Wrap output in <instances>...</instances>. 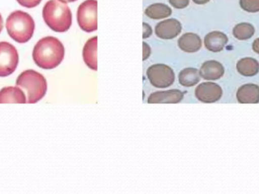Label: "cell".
<instances>
[{
    "mask_svg": "<svg viewBox=\"0 0 259 194\" xmlns=\"http://www.w3.org/2000/svg\"><path fill=\"white\" fill-rule=\"evenodd\" d=\"M65 57V47L54 36H46L39 40L33 50V59L39 68L53 69L59 66Z\"/></svg>",
    "mask_w": 259,
    "mask_h": 194,
    "instance_id": "1",
    "label": "cell"
},
{
    "mask_svg": "<svg viewBox=\"0 0 259 194\" xmlns=\"http://www.w3.org/2000/svg\"><path fill=\"white\" fill-rule=\"evenodd\" d=\"M46 24L56 32L67 31L72 24V13L69 6L60 0H49L42 9Z\"/></svg>",
    "mask_w": 259,
    "mask_h": 194,
    "instance_id": "2",
    "label": "cell"
},
{
    "mask_svg": "<svg viewBox=\"0 0 259 194\" xmlns=\"http://www.w3.org/2000/svg\"><path fill=\"white\" fill-rule=\"evenodd\" d=\"M6 26L9 36L20 44L30 41L35 29L31 15L21 10L12 12L6 20Z\"/></svg>",
    "mask_w": 259,
    "mask_h": 194,
    "instance_id": "3",
    "label": "cell"
},
{
    "mask_svg": "<svg viewBox=\"0 0 259 194\" xmlns=\"http://www.w3.org/2000/svg\"><path fill=\"white\" fill-rule=\"evenodd\" d=\"M17 86L25 90L28 103H36L42 99L47 91L45 77L37 71L27 70L18 76Z\"/></svg>",
    "mask_w": 259,
    "mask_h": 194,
    "instance_id": "4",
    "label": "cell"
},
{
    "mask_svg": "<svg viewBox=\"0 0 259 194\" xmlns=\"http://www.w3.org/2000/svg\"><path fill=\"white\" fill-rule=\"evenodd\" d=\"M97 0H85L77 9V20L83 31L91 33L97 30Z\"/></svg>",
    "mask_w": 259,
    "mask_h": 194,
    "instance_id": "5",
    "label": "cell"
},
{
    "mask_svg": "<svg viewBox=\"0 0 259 194\" xmlns=\"http://www.w3.org/2000/svg\"><path fill=\"white\" fill-rule=\"evenodd\" d=\"M146 75L152 86L156 88H167L171 86L175 81L173 69L164 64H155L151 65Z\"/></svg>",
    "mask_w": 259,
    "mask_h": 194,
    "instance_id": "6",
    "label": "cell"
},
{
    "mask_svg": "<svg viewBox=\"0 0 259 194\" xmlns=\"http://www.w3.org/2000/svg\"><path fill=\"white\" fill-rule=\"evenodd\" d=\"M16 48L8 42H0V77L12 74L18 65Z\"/></svg>",
    "mask_w": 259,
    "mask_h": 194,
    "instance_id": "7",
    "label": "cell"
},
{
    "mask_svg": "<svg viewBox=\"0 0 259 194\" xmlns=\"http://www.w3.org/2000/svg\"><path fill=\"white\" fill-rule=\"evenodd\" d=\"M223 91L219 85L212 82H205L198 85L195 90L196 99L204 103L218 102L222 97Z\"/></svg>",
    "mask_w": 259,
    "mask_h": 194,
    "instance_id": "8",
    "label": "cell"
},
{
    "mask_svg": "<svg viewBox=\"0 0 259 194\" xmlns=\"http://www.w3.org/2000/svg\"><path fill=\"white\" fill-rule=\"evenodd\" d=\"M182 31L181 23L176 18H167L160 21L155 27V33L160 39L171 40Z\"/></svg>",
    "mask_w": 259,
    "mask_h": 194,
    "instance_id": "9",
    "label": "cell"
},
{
    "mask_svg": "<svg viewBox=\"0 0 259 194\" xmlns=\"http://www.w3.org/2000/svg\"><path fill=\"white\" fill-rule=\"evenodd\" d=\"M184 94L180 90H169L166 91H157L152 93L148 97L149 104L179 103L184 99Z\"/></svg>",
    "mask_w": 259,
    "mask_h": 194,
    "instance_id": "10",
    "label": "cell"
},
{
    "mask_svg": "<svg viewBox=\"0 0 259 194\" xmlns=\"http://www.w3.org/2000/svg\"><path fill=\"white\" fill-rule=\"evenodd\" d=\"M199 74L204 80H219L225 74V68L223 65L218 61H206L201 66Z\"/></svg>",
    "mask_w": 259,
    "mask_h": 194,
    "instance_id": "11",
    "label": "cell"
},
{
    "mask_svg": "<svg viewBox=\"0 0 259 194\" xmlns=\"http://www.w3.org/2000/svg\"><path fill=\"white\" fill-rule=\"evenodd\" d=\"M228 43V37L223 32L214 31L210 32L204 39V44L205 48L208 51L212 53H219L226 47Z\"/></svg>",
    "mask_w": 259,
    "mask_h": 194,
    "instance_id": "12",
    "label": "cell"
},
{
    "mask_svg": "<svg viewBox=\"0 0 259 194\" xmlns=\"http://www.w3.org/2000/svg\"><path fill=\"white\" fill-rule=\"evenodd\" d=\"M178 44L182 51L187 53H194L202 48V42L199 35L188 32L179 38Z\"/></svg>",
    "mask_w": 259,
    "mask_h": 194,
    "instance_id": "13",
    "label": "cell"
},
{
    "mask_svg": "<svg viewBox=\"0 0 259 194\" xmlns=\"http://www.w3.org/2000/svg\"><path fill=\"white\" fill-rule=\"evenodd\" d=\"M237 99L240 103H258L259 87L253 84L243 85L237 91Z\"/></svg>",
    "mask_w": 259,
    "mask_h": 194,
    "instance_id": "14",
    "label": "cell"
},
{
    "mask_svg": "<svg viewBox=\"0 0 259 194\" xmlns=\"http://www.w3.org/2000/svg\"><path fill=\"white\" fill-rule=\"evenodd\" d=\"M83 59L87 66L97 71V36L87 41L83 49Z\"/></svg>",
    "mask_w": 259,
    "mask_h": 194,
    "instance_id": "15",
    "label": "cell"
},
{
    "mask_svg": "<svg viewBox=\"0 0 259 194\" xmlns=\"http://www.w3.org/2000/svg\"><path fill=\"white\" fill-rule=\"evenodd\" d=\"M25 95L18 87H7L0 91V103H26Z\"/></svg>",
    "mask_w": 259,
    "mask_h": 194,
    "instance_id": "16",
    "label": "cell"
},
{
    "mask_svg": "<svg viewBox=\"0 0 259 194\" xmlns=\"http://www.w3.org/2000/svg\"><path fill=\"white\" fill-rule=\"evenodd\" d=\"M171 14L172 9L164 3H153L145 9V15L151 19H163L168 18Z\"/></svg>",
    "mask_w": 259,
    "mask_h": 194,
    "instance_id": "17",
    "label": "cell"
},
{
    "mask_svg": "<svg viewBox=\"0 0 259 194\" xmlns=\"http://www.w3.org/2000/svg\"><path fill=\"white\" fill-rule=\"evenodd\" d=\"M237 69L240 74L245 77H252L258 73L259 63L253 58H243L237 62Z\"/></svg>",
    "mask_w": 259,
    "mask_h": 194,
    "instance_id": "18",
    "label": "cell"
},
{
    "mask_svg": "<svg viewBox=\"0 0 259 194\" xmlns=\"http://www.w3.org/2000/svg\"><path fill=\"white\" fill-rule=\"evenodd\" d=\"M180 85L186 88L195 86L200 82L199 71L195 68H186L178 75Z\"/></svg>",
    "mask_w": 259,
    "mask_h": 194,
    "instance_id": "19",
    "label": "cell"
},
{
    "mask_svg": "<svg viewBox=\"0 0 259 194\" xmlns=\"http://www.w3.org/2000/svg\"><path fill=\"white\" fill-rule=\"evenodd\" d=\"M255 29L250 23L242 22L236 24L233 29L234 37L239 41H246L250 39L255 34Z\"/></svg>",
    "mask_w": 259,
    "mask_h": 194,
    "instance_id": "20",
    "label": "cell"
},
{
    "mask_svg": "<svg viewBox=\"0 0 259 194\" xmlns=\"http://www.w3.org/2000/svg\"><path fill=\"white\" fill-rule=\"evenodd\" d=\"M240 6L243 10L249 13L259 12V0H240Z\"/></svg>",
    "mask_w": 259,
    "mask_h": 194,
    "instance_id": "21",
    "label": "cell"
},
{
    "mask_svg": "<svg viewBox=\"0 0 259 194\" xmlns=\"http://www.w3.org/2000/svg\"><path fill=\"white\" fill-rule=\"evenodd\" d=\"M168 1L170 6L178 9H185L190 4V0H168Z\"/></svg>",
    "mask_w": 259,
    "mask_h": 194,
    "instance_id": "22",
    "label": "cell"
},
{
    "mask_svg": "<svg viewBox=\"0 0 259 194\" xmlns=\"http://www.w3.org/2000/svg\"><path fill=\"white\" fill-rule=\"evenodd\" d=\"M21 6L27 8H33L38 6L42 0H17Z\"/></svg>",
    "mask_w": 259,
    "mask_h": 194,
    "instance_id": "23",
    "label": "cell"
},
{
    "mask_svg": "<svg viewBox=\"0 0 259 194\" xmlns=\"http://www.w3.org/2000/svg\"><path fill=\"white\" fill-rule=\"evenodd\" d=\"M143 39H147L150 37L151 35L152 34V28L149 24L147 23H143Z\"/></svg>",
    "mask_w": 259,
    "mask_h": 194,
    "instance_id": "24",
    "label": "cell"
},
{
    "mask_svg": "<svg viewBox=\"0 0 259 194\" xmlns=\"http://www.w3.org/2000/svg\"><path fill=\"white\" fill-rule=\"evenodd\" d=\"M151 47L146 42L143 43V60L145 61L150 56Z\"/></svg>",
    "mask_w": 259,
    "mask_h": 194,
    "instance_id": "25",
    "label": "cell"
},
{
    "mask_svg": "<svg viewBox=\"0 0 259 194\" xmlns=\"http://www.w3.org/2000/svg\"><path fill=\"white\" fill-rule=\"evenodd\" d=\"M252 50L257 54H259V37L254 41L252 44Z\"/></svg>",
    "mask_w": 259,
    "mask_h": 194,
    "instance_id": "26",
    "label": "cell"
},
{
    "mask_svg": "<svg viewBox=\"0 0 259 194\" xmlns=\"http://www.w3.org/2000/svg\"><path fill=\"white\" fill-rule=\"evenodd\" d=\"M210 0H193V3L197 5H205Z\"/></svg>",
    "mask_w": 259,
    "mask_h": 194,
    "instance_id": "27",
    "label": "cell"
},
{
    "mask_svg": "<svg viewBox=\"0 0 259 194\" xmlns=\"http://www.w3.org/2000/svg\"><path fill=\"white\" fill-rule=\"evenodd\" d=\"M3 20L2 18L1 14H0V33H1L2 30H3Z\"/></svg>",
    "mask_w": 259,
    "mask_h": 194,
    "instance_id": "28",
    "label": "cell"
},
{
    "mask_svg": "<svg viewBox=\"0 0 259 194\" xmlns=\"http://www.w3.org/2000/svg\"><path fill=\"white\" fill-rule=\"evenodd\" d=\"M60 1L63 2V3H73V2L77 1V0H60Z\"/></svg>",
    "mask_w": 259,
    "mask_h": 194,
    "instance_id": "29",
    "label": "cell"
}]
</instances>
